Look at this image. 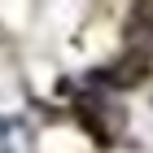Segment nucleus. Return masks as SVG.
Here are the masks:
<instances>
[{"label": "nucleus", "mask_w": 153, "mask_h": 153, "mask_svg": "<svg viewBox=\"0 0 153 153\" xmlns=\"http://www.w3.org/2000/svg\"><path fill=\"white\" fill-rule=\"evenodd\" d=\"M149 70H153L149 53H140V48H127V53H123L114 66H101V70H92V79H96V83H109L114 92H127V88H140V83L149 79Z\"/></svg>", "instance_id": "f257e3e1"}, {"label": "nucleus", "mask_w": 153, "mask_h": 153, "mask_svg": "<svg viewBox=\"0 0 153 153\" xmlns=\"http://www.w3.org/2000/svg\"><path fill=\"white\" fill-rule=\"evenodd\" d=\"M74 105L83 109V123L101 136V140H114L118 127H123V109L109 105L105 96H92V92H74Z\"/></svg>", "instance_id": "f03ea898"}]
</instances>
